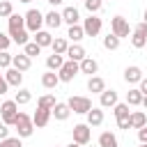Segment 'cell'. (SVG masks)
I'll use <instances>...</instances> for the list:
<instances>
[{
    "label": "cell",
    "instance_id": "816d5d0a",
    "mask_svg": "<svg viewBox=\"0 0 147 147\" xmlns=\"http://www.w3.org/2000/svg\"><path fill=\"white\" fill-rule=\"evenodd\" d=\"M140 147H147V142H142V145H140Z\"/></svg>",
    "mask_w": 147,
    "mask_h": 147
},
{
    "label": "cell",
    "instance_id": "f35d334b",
    "mask_svg": "<svg viewBox=\"0 0 147 147\" xmlns=\"http://www.w3.org/2000/svg\"><path fill=\"white\" fill-rule=\"evenodd\" d=\"M0 147H23V145H21V138L16 136V138H5V140H0Z\"/></svg>",
    "mask_w": 147,
    "mask_h": 147
},
{
    "label": "cell",
    "instance_id": "484cf974",
    "mask_svg": "<svg viewBox=\"0 0 147 147\" xmlns=\"http://www.w3.org/2000/svg\"><path fill=\"white\" fill-rule=\"evenodd\" d=\"M129 122H131V129H142V126L147 124V117H145L142 110H136V113H131Z\"/></svg>",
    "mask_w": 147,
    "mask_h": 147
},
{
    "label": "cell",
    "instance_id": "681fc988",
    "mask_svg": "<svg viewBox=\"0 0 147 147\" xmlns=\"http://www.w3.org/2000/svg\"><path fill=\"white\" fill-rule=\"evenodd\" d=\"M142 18H145V21H142V23H147V9H145V14H142Z\"/></svg>",
    "mask_w": 147,
    "mask_h": 147
},
{
    "label": "cell",
    "instance_id": "e0dca14e",
    "mask_svg": "<svg viewBox=\"0 0 147 147\" xmlns=\"http://www.w3.org/2000/svg\"><path fill=\"white\" fill-rule=\"evenodd\" d=\"M117 103V92L115 90H103L101 92V108H113Z\"/></svg>",
    "mask_w": 147,
    "mask_h": 147
},
{
    "label": "cell",
    "instance_id": "277c9868",
    "mask_svg": "<svg viewBox=\"0 0 147 147\" xmlns=\"http://www.w3.org/2000/svg\"><path fill=\"white\" fill-rule=\"evenodd\" d=\"M16 115H18V103L16 101H5L2 106H0V117H2V122L9 126H14V122H16Z\"/></svg>",
    "mask_w": 147,
    "mask_h": 147
},
{
    "label": "cell",
    "instance_id": "7a4b0ae2",
    "mask_svg": "<svg viewBox=\"0 0 147 147\" xmlns=\"http://www.w3.org/2000/svg\"><path fill=\"white\" fill-rule=\"evenodd\" d=\"M23 18H25V30H30V32H39L44 25V14L39 9H30Z\"/></svg>",
    "mask_w": 147,
    "mask_h": 147
},
{
    "label": "cell",
    "instance_id": "ee69618b",
    "mask_svg": "<svg viewBox=\"0 0 147 147\" xmlns=\"http://www.w3.org/2000/svg\"><path fill=\"white\" fill-rule=\"evenodd\" d=\"M138 140H140V142H147V124H145L142 129H138Z\"/></svg>",
    "mask_w": 147,
    "mask_h": 147
},
{
    "label": "cell",
    "instance_id": "4fadbf2b",
    "mask_svg": "<svg viewBox=\"0 0 147 147\" xmlns=\"http://www.w3.org/2000/svg\"><path fill=\"white\" fill-rule=\"evenodd\" d=\"M78 67H80V74H87V76H94V74L99 71V64H96V60H92V57L80 60Z\"/></svg>",
    "mask_w": 147,
    "mask_h": 147
},
{
    "label": "cell",
    "instance_id": "74e56055",
    "mask_svg": "<svg viewBox=\"0 0 147 147\" xmlns=\"http://www.w3.org/2000/svg\"><path fill=\"white\" fill-rule=\"evenodd\" d=\"M131 44H133V48H142V46L147 44V37H142V34L133 32V37H131Z\"/></svg>",
    "mask_w": 147,
    "mask_h": 147
},
{
    "label": "cell",
    "instance_id": "f1b7e54d",
    "mask_svg": "<svg viewBox=\"0 0 147 147\" xmlns=\"http://www.w3.org/2000/svg\"><path fill=\"white\" fill-rule=\"evenodd\" d=\"M55 96H51V94H44V96H39V101H37V108H44V110H53L55 108Z\"/></svg>",
    "mask_w": 147,
    "mask_h": 147
},
{
    "label": "cell",
    "instance_id": "1f68e13d",
    "mask_svg": "<svg viewBox=\"0 0 147 147\" xmlns=\"http://www.w3.org/2000/svg\"><path fill=\"white\" fill-rule=\"evenodd\" d=\"M103 46H106L108 51H117V48H119V39L110 32V34H106V37H103Z\"/></svg>",
    "mask_w": 147,
    "mask_h": 147
},
{
    "label": "cell",
    "instance_id": "6da1fadb",
    "mask_svg": "<svg viewBox=\"0 0 147 147\" xmlns=\"http://www.w3.org/2000/svg\"><path fill=\"white\" fill-rule=\"evenodd\" d=\"M14 126H16V131H18V138H30V136H32V131H34L32 117H28L25 113H18V115H16Z\"/></svg>",
    "mask_w": 147,
    "mask_h": 147
},
{
    "label": "cell",
    "instance_id": "44dd1931",
    "mask_svg": "<svg viewBox=\"0 0 147 147\" xmlns=\"http://www.w3.org/2000/svg\"><path fill=\"white\" fill-rule=\"evenodd\" d=\"M78 9L76 7H67L64 11H62V21L64 23H69V25H78Z\"/></svg>",
    "mask_w": 147,
    "mask_h": 147
},
{
    "label": "cell",
    "instance_id": "60d3db41",
    "mask_svg": "<svg viewBox=\"0 0 147 147\" xmlns=\"http://www.w3.org/2000/svg\"><path fill=\"white\" fill-rule=\"evenodd\" d=\"M9 44H11V39H9L5 32H0V51H7V48H9Z\"/></svg>",
    "mask_w": 147,
    "mask_h": 147
},
{
    "label": "cell",
    "instance_id": "b9f144b4",
    "mask_svg": "<svg viewBox=\"0 0 147 147\" xmlns=\"http://www.w3.org/2000/svg\"><path fill=\"white\" fill-rule=\"evenodd\" d=\"M133 32H138V34H142V37H147V23H138Z\"/></svg>",
    "mask_w": 147,
    "mask_h": 147
},
{
    "label": "cell",
    "instance_id": "2e32d148",
    "mask_svg": "<svg viewBox=\"0 0 147 147\" xmlns=\"http://www.w3.org/2000/svg\"><path fill=\"white\" fill-rule=\"evenodd\" d=\"M87 90H90L92 94H101V92L106 90L103 78H99V76H90V80H87Z\"/></svg>",
    "mask_w": 147,
    "mask_h": 147
},
{
    "label": "cell",
    "instance_id": "e575fe53",
    "mask_svg": "<svg viewBox=\"0 0 147 147\" xmlns=\"http://www.w3.org/2000/svg\"><path fill=\"white\" fill-rule=\"evenodd\" d=\"M30 99H32V94H30L28 90H18V92H16V96H14V101H16L18 106H23V103H30Z\"/></svg>",
    "mask_w": 147,
    "mask_h": 147
},
{
    "label": "cell",
    "instance_id": "7402d4cb",
    "mask_svg": "<svg viewBox=\"0 0 147 147\" xmlns=\"http://www.w3.org/2000/svg\"><path fill=\"white\" fill-rule=\"evenodd\" d=\"M44 23H46L48 28L57 30V28L62 25V14H57V11H48V14L44 16Z\"/></svg>",
    "mask_w": 147,
    "mask_h": 147
},
{
    "label": "cell",
    "instance_id": "603a6c76",
    "mask_svg": "<svg viewBox=\"0 0 147 147\" xmlns=\"http://www.w3.org/2000/svg\"><path fill=\"white\" fill-rule=\"evenodd\" d=\"M34 44H37L39 48H44V46H51V44H53V37H51V32H46V30H39V32H34Z\"/></svg>",
    "mask_w": 147,
    "mask_h": 147
},
{
    "label": "cell",
    "instance_id": "83f0119b",
    "mask_svg": "<svg viewBox=\"0 0 147 147\" xmlns=\"http://www.w3.org/2000/svg\"><path fill=\"white\" fill-rule=\"evenodd\" d=\"M67 37H69L74 44H78V41L85 37V32H83V25H69V32H67Z\"/></svg>",
    "mask_w": 147,
    "mask_h": 147
},
{
    "label": "cell",
    "instance_id": "ffe728a7",
    "mask_svg": "<svg viewBox=\"0 0 147 147\" xmlns=\"http://www.w3.org/2000/svg\"><path fill=\"white\" fill-rule=\"evenodd\" d=\"M51 115L55 117V119H60V122H64L69 115H71V110H69V106L67 103H55V108L51 110Z\"/></svg>",
    "mask_w": 147,
    "mask_h": 147
},
{
    "label": "cell",
    "instance_id": "30bf717a",
    "mask_svg": "<svg viewBox=\"0 0 147 147\" xmlns=\"http://www.w3.org/2000/svg\"><path fill=\"white\" fill-rule=\"evenodd\" d=\"M64 55H67L71 62H80V60H85V57H87V55H85V48H83L80 44H74V46H69Z\"/></svg>",
    "mask_w": 147,
    "mask_h": 147
},
{
    "label": "cell",
    "instance_id": "ab89813d",
    "mask_svg": "<svg viewBox=\"0 0 147 147\" xmlns=\"http://www.w3.org/2000/svg\"><path fill=\"white\" fill-rule=\"evenodd\" d=\"M7 67H11V55L7 51H0V69H7Z\"/></svg>",
    "mask_w": 147,
    "mask_h": 147
},
{
    "label": "cell",
    "instance_id": "ac0fdd59",
    "mask_svg": "<svg viewBox=\"0 0 147 147\" xmlns=\"http://www.w3.org/2000/svg\"><path fill=\"white\" fill-rule=\"evenodd\" d=\"M99 147H119L117 136H115V133H110V131H103V133L99 136Z\"/></svg>",
    "mask_w": 147,
    "mask_h": 147
},
{
    "label": "cell",
    "instance_id": "8d00e7d4",
    "mask_svg": "<svg viewBox=\"0 0 147 147\" xmlns=\"http://www.w3.org/2000/svg\"><path fill=\"white\" fill-rule=\"evenodd\" d=\"M11 14H14V9H11V2H9V0H2V2H0V16H2V18H5V16L9 18Z\"/></svg>",
    "mask_w": 147,
    "mask_h": 147
},
{
    "label": "cell",
    "instance_id": "9a60e30c",
    "mask_svg": "<svg viewBox=\"0 0 147 147\" xmlns=\"http://www.w3.org/2000/svg\"><path fill=\"white\" fill-rule=\"evenodd\" d=\"M5 80H7V85H14V87H18L21 83H23V74L18 71V69H7V74H5Z\"/></svg>",
    "mask_w": 147,
    "mask_h": 147
},
{
    "label": "cell",
    "instance_id": "4dcf8cb0",
    "mask_svg": "<svg viewBox=\"0 0 147 147\" xmlns=\"http://www.w3.org/2000/svg\"><path fill=\"white\" fill-rule=\"evenodd\" d=\"M126 103L129 106H140L142 103V92L140 90H129L126 92Z\"/></svg>",
    "mask_w": 147,
    "mask_h": 147
},
{
    "label": "cell",
    "instance_id": "7dc6e473",
    "mask_svg": "<svg viewBox=\"0 0 147 147\" xmlns=\"http://www.w3.org/2000/svg\"><path fill=\"white\" fill-rule=\"evenodd\" d=\"M140 106H145V108H147V94L142 96V103H140Z\"/></svg>",
    "mask_w": 147,
    "mask_h": 147
},
{
    "label": "cell",
    "instance_id": "4316f807",
    "mask_svg": "<svg viewBox=\"0 0 147 147\" xmlns=\"http://www.w3.org/2000/svg\"><path fill=\"white\" fill-rule=\"evenodd\" d=\"M64 64V60H62V55H48L46 57V67H48V71H60V67Z\"/></svg>",
    "mask_w": 147,
    "mask_h": 147
},
{
    "label": "cell",
    "instance_id": "d6986e66",
    "mask_svg": "<svg viewBox=\"0 0 147 147\" xmlns=\"http://www.w3.org/2000/svg\"><path fill=\"white\" fill-rule=\"evenodd\" d=\"M18 30H25V18L18 16V14H11L9 16V34H14Z\"/></svg>",
    "mask_w": 147,
    "mask_h": 147
},
{
    "label": "cell",
    "instance_id": "d590c367",
    "mask_svg": "<svg viewBox=\"0 0 147 147\" xmlns=\"http://www.w3.org/2000/svg\"><path fill=\"white\" fill-rule=\"evenodd\" d=\"M83 2H85V9L90 14H96L101 9V5H103V0H83Z\"/></svg>",
    "mask_w": 147,
    "mask_h": 147
},
{
    "label": "cell",
    "instance_id": "8fae6325",
    "mask_svg": "<svg viewBox=\"0 0 147 147\" xmlns=\"http://www.w3.org/2000/svg\"><path fill=\"white\" fill-rule=\"evenodd\" d=\"M30 64H32V60H30L25 53H21V55H11V67H14V69H18V71H28Z\"/></svg>",
    "mask_w": 147,
    "mask_h": 147
},
{
    "label": "cell",
    "instance_id": "ba28073f",
    "mask_svg": "<svg viewBox=\"0 0 147 147\" xmlns=\"http://www.w3.org/2000/svg\"><path fill=\"white\" fill-rule=\"evenodd\" d=\"M110 28H113V34L117 37V39H122V37H129V23H126V18L124 16H115L113 21H110Z\"/></svg>",
    "mask_w": 147,
    "mask_h": 147
},
{
    "label": "cell",
    "instance_id": "cb8c5ba5",
    "mask_svg": "<svg viewBox=\"0 0 147 147\" xmlns=\"http://www.w3.org/2000/svg\"><path fill=\"white\" fill-rule=\"evenodd\" d=\"M57 83H60V78H57V74H55V71H46V74L41 76V85H44L46 90L57 87Z\"/></svg>",
    "mask_w": 147,
    "mask_h": 147
},
{
    "label": "cell",
    "instance_id": "9c48e42d",
    "mask_svg": "<svg viewBox=\"0 0 147 147\" xmlns=\"http://www.w3.org/2000/svg\"><path fill=\"white\" fill-rule=\"evenodd\" d=\"M90 138H92V131H90L87 124H76L74 126V142L76 145H87Z\"/></svg>",
    "mask_w": 147,
    "mask_h": 147
},
{
    "label": "cell",
    "instance_id": "bcb514c9",
    "mask_svg": "<svg viewBox=\"0 0 147 147\" xmlns=\"http://www.w3.org/2000/svg\"><path fill=\"white\" fill-rule=\"evenodd\" d=\"M138 90L142 92V96L147 94V78H142V80H140V87H138Z\"/></svg>",
    "mask_w": 147,
    "mask_h": 147
},
{
    "label": "cell",
    "instance_id": "3957f363",
    "mask_svg": "<svg viewBox=\"0 0 147 147\" xmlns=\"http://www.w3.org/2000/svg\"><path fill=\"white\" fill-rule=\"evenodd\" d=\"M67 106H69V110H74V113H78V115H87V113L92 110V101H90L87 96H71V99L67 101Z\"/></svg>",
    "mask_w": 147,
    "mask_h": 147
},
{
    "label": "cell",
    "instance_id": "52a82bcc",
    "mask_svg": "<svg viewBox=\"0 0 147 147\" xmlns=\"http://www.w3.org/2000/svg\"><path fill=\"white\" fill-rule=\"evenodd\" d=\"M83 32H85V37H96L101 32V18L90 14V18H85V23H83Z\"/></svg>",
    "mask_w": 147,
    "mask_h": 147
},
{
    "label": "cell",
    "instance_id": "f546056e",
    "mask_svg": "<svg viewBox=\"0 0 147 147\" xmlns=\"http://www.w3.org/2000/svg\"><path fill=\"white\" fill-rule=\"evenodd\" d=\"M53 53L55 55H64L67 53V48H69V44H67V39H62V37H57V39H53Z\"/></svg>",
    "mask_w": 147,
    "mask_h": 147
},
{
    "label": "cell",
    "instance_id": "c3c4849f",
    "mask_svg": "<svg viewBox=\"0 0 147 147\" xmlns=\"http://www.w3.org/2000/svg\"><path fill=\"white\" fill-rule=\"evenodd\" d=\"M51 5H60V2H64V0H48Z\"/></svg>",
    "mask_w": 147,
    "mask_h": 147
},
{
    "label": "cell",
    "instance_id": "7c38bea8",
    "mask_svg": "<svg viewBox=\"0 0 147 147\" xmlns=\"http://www.w3.org/2000/svg\"><path fill=\"white\" fill-rule=\"evenodd\" d=\"M48 119H51V110H44V108H37V110H34V115H32V124H34L37 129L46 126V124H48Z\"/></svg>",
    "mask_w": 147,
    "mask_h": 147
},
{
    "label": "cell",
    "instance_id": "d4e9b609",
    "mask_svg": "<svg viewBox=\"0 0 147 147\" xmlns=\"http://www.w3.org/2000/svg\"><path fill=\"white\" fill-rule=\"evenodd\" d=\"M101 122H103V110L92 106V110L87 113V126H99Z\"/></svg>",
    "mask_w": 147,
    "mask_h": 147
},
{
    "label": "cell",
    "instance_id": "8992f818",
    "mask_svg": "<svg viewBox=\"0 0 147 147\" xmlns=\"http://www.w3.org/2000/svg\"><path fill=\"white\" fill-rule=\"evenodd\" d=\"M80 71V67H78V62H71V60H67L62 67H60V71H57V78L62 80V83H69V80H74V76Z\"/></svg>",
    "mask_w": 147,
    "mask_h": 147
},
{
    "label": "cell",
    "instance_id": "d6a6232c",
    "mask_svg": "<svg viewBox=\"0 0 147 147\" xmlns=\"http://www.w3.org/2000/svg\"><path fill=\"white\" fill-rule=\"evenodd\" d=\"M9 37H11V41L18 44V46H25V44H28V30H18V32H14V34H9Z\"/></svg>",
    "mask_w": 147,
    "mask_h": 147
},
{
    "label": "cell",
    "instance_id": "f907efd6",
    "mask_svg": "<svg viewBox=\"0 0 147 147\" xmlns=\"http://www.w3.org/2000/svg\"><path fill=\"white\" fill-rule=\"evenodd\" d=\"M69 147H83V145H76V142H71V145H69Z\"/></svg>",
    "mask_w": 147,
    "mask_h": 147
},
{
    "label": "cell",
    "instance_id": "7bdbcfd3",
    "mask_svg": "<svg viewBox=\"0 0 147 147\" xmlns=\"http://www.w3.org/2000/svg\"><path fill=\"white\" fill-rule=\"evenodd\" d=\"M5 138H9V129L5 122H0V140H5Z\"/></svg>",
    "mask_w": 147,
    "mask_h": 147
},
{
    "label": "cell",
    "instance_id": "f6af8a7d",
    "mask_svg": "<svg viewBox=\"0 0 147 147\" xmlns=\"http://www.w3.org/2000/svg\"><path fill=\"white\" fill-rule=\"evenodd\" d=\"M7 87H9V85H7L5 76H0V94H5V92H7Z\"/></svg>",
    "mask_w": 147,
    "mask_h": 147
},
{
    "label": "cell",
    "instance_id": "f5cc1de1",
    "mask_svg": "<svg viewBox=\"0 0 147 147\" xmlns=\"http://www.w3.org/2000/svg\"><path fill=\"white\" fill-rule=\"evenodd\" d=\"M18 2H30V0H18Z\"/></svg>",
    "mask_w": 147,
    "mask_h": 147
},
{
    "label": "cell",
    "instance_id": "836d02e7",
    "mask_svg": "<svg viewBox=\"0 0 147 147\" xmlns=\"http://www.w3.org/2000/svg\"><path fill=\"white\" fill-rule=\"evenodd\" d=\"M23 53H25V55H28V57L32 60V57H37V55L41 53V48H39V46L34 44V41H28V44H25V51H23Z\"/></svg>",
    "mask_w": 147,
    "mask_h": 147
},
{
    "label": "cell",
    "instance_id": "5b68a950",
    "mask_svg": "<svg viewBox=\"0 0 147 147\" xmlns=\"http://www.w3.org/2000/svg\"><path fill=\"white\" fill-rule=\"evenodd\" d=\"M113 108H115V117H117V126H119V129H124V131H129V129H131V122H129V117H131V110H129V103H115Z\"/></svg>",
    "mask_w": 147,
    "mask_h": 147
},
{
    "label": "cell",
    "instance_id": "5bb4252c",
    "mask_svg": "<svg viewBox=\"0 0 147 147\" xmlns=\"http://www.w3.org/2000/svg\"><path fill=\"white\" fill-rule=\"evenodd\" d=\"M124 80L126 83H140L142 80V71H140V67H126L124 69Z\"/></svg>",
    "mask_w": 147,
    "mask_h": 147
}]
</instances>
